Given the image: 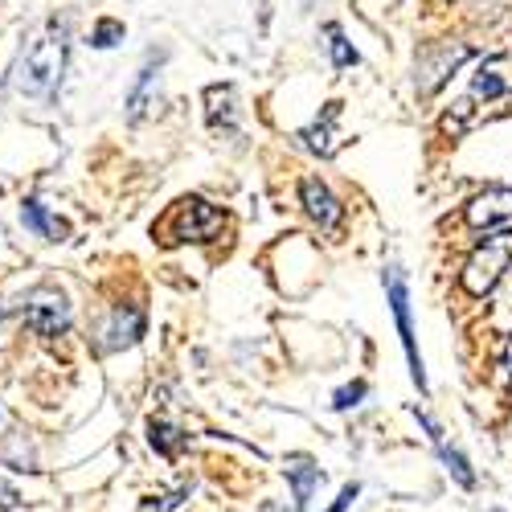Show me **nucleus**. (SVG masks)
I'll use <instances>...</instances> for the list:
<instances>
[{
    "label": "nucleus",
    "instance_id": "f257e3e1",
    "mask_svg": "<svg viewBox=\"0 0 512 512\" xmlns=\"http://www.w3.org/2000/svg\"><path fill=\"white\" fill-rule=\"evenodd\" d=\"M504 111H512V50L484 58L472 74H467V87L455 95L443 127L447 132H467V127L496 119Z\"/></svg>",
    "mask_w": 512,
    "mask_h": 512
},
{
    "label": "nucleus",
    "instance_id": "f03ea898",
    "mask_svg": "<svg viewBox=\"0 0 512 512\" xmlns=\"http://www.w3.org/2000/svg\"><path fill=\"white\" fill-rule=\"evenodd\" d=\"M62 66H66V25L54 21L41 37H33L25 46V54L17 58L13 87L21 95L46 99V95H54V87L62 82Z\"/></svg>",
    "mask_w": 512,
    "mask_h": 512
},
{
    "label": "nucleus",
    "instance_id": "7ed1b4c3",
    "mask_svg": "<svg viewBox=\"0 0 512 512\" xmlns=\"http://www.w3.org/2000/svg\"><path fill=\"white\" fill-rule=\"evenodd\" d=\"M226 230V213L213 209L201 197H181L164 218L152 226V238L160 246H181V242H209Z\"/></svg>",
    "mask_w": 512,
    "mask_h": 512
},
{
    "label": "nucleus",
    "instance_id": "20e7f679",
    "mask_svg": "<svg viewBox=\"0 0 512 512\" xmlns=\"http://www.w3.org/2000/svg\"><path fill=\"white\" fill-rule=\"evenodd\" d=\"M512 271V230H496L492 238H484V246H476V254L467 259L459 283L467 295L484 300L488 291L500 287V279Z\"/></svg>",
    "mask_w": 512,
    "mask_h": 512
},
{
    "label": "nucleus",
    "instance_id": "39448f33",
    "mask_svg": "<svg viewBox=\"0 0 512 512\" xmlns=\"http://www.w3.org/2000/svg\"><path fill=\"white\" fill-rule=\"evenodd\" d=\"M386 291H390V304H394V320H398V336H402V349L410 357V373L418 381V390H426V373H422V357L414 345V324H410V291H406V275L398 267L386 271Z\"/></svg>",
    "mask_w": 512,
    "mask_h": 512
},
{
    "label": "nucleus",
    "instance_id": "423d86ee",
    "mask_svg": "<svg viewBox=\"0 0 512 512\" xmlns=\"http://www.w3.org/2000/svg\"><path fill=\"white\" fill-rule=\"evenodd\" d=\"M467 222L476 230H504L512 222V185L484 189L472 205H467Z\"/></svg>",
    "mask_w": 512,
    "mask_h": 512
},
{
    "label": "nucleus",
    "instance_id": "0eeeda50",
    "mask_svg": "<svg viewBox=\"0 0 512 512\" xmlns=\"http://www.w3.org/2000/svg\"><path fill=\"white\" fill-rule=\"evenodd\" d=\"M300 197H304L308 218H312V222H320V230H336V226H340V218H345V209L336 205V197L328 193V185H324V181H316V177H308V181L300 185Z\"/></svg>",
    "mask_w": 512,
    "mask_h": 512
},
{
    "label": "nucleus",
    "instance_id": "6e6552de",
    "mask_svg": "<svg viewBox=\"0 0 512 512\" xmlns=\"http://www.w3.org/2000/svg\"><path fill=\"white\" fill-rule=\"evenodd\" d=\"M29 324L37 336H62L70 328V308L62 295H37L29 308Z\"/></svg>",
    "mask_w": 512,
    "mask_h": 512
},
{
    "label": "nucleus",
    "instance_id": "1a4fd4ad",
    "mask_svg": "<svg viewBox=\"0 0 512 512\" xmlns=\"http://www.w3.org/2000/svg\"><path fill=\"white\" fill-rule=\"evenodd\" d=\"M287 476H291V484H295V504H300V512H312L316 488L324 484V476H320V467H312L308 459H295V463L287 467Z\"/></svg>",
    "mask_w": 512,
    "mask_h": 512
},
{
    "label": "nucleus",
    "instance_id": "9d476101",
    "mask_svg": "<svg viewBox=\"0 0 512 512\" xmlns=\"http://www.w3.org/2000/svg\"><path fill=\"white\" fill-rule=\"evenodd\" d=\"M144 332V316H140V308L132 312V316H127V324H123V308L115 312V324L103 332L107 340H103V345L107 349H119V345H136V336Z\"/></svg>",
    "mask_w": 512,
    "mask_h": 512
},
{
    "label": "nucleus",
    "instance_id": "9b49d317",
    "mask_svg": "<svg viewBox=\"0 0 512 512\" xmlns=\"http://www.w3.org/2000/svg\"><path fill=\"white\" fill-rule=\"evenodd\" d=\"M21 222H25L37 238H62V222H54L41 201H25V205H21Z\"/></svg>",
    "mask_w": 512,
    "mask_h": 512
},
{
    "label": "nucleus",
    "instance_id": "f8f14e48",
    "mask_svg": "<svg viewBox=\"0 0 512 512\" xmlns=\"http://www.w3.org/2000/svg\"><path fill=\"white\" fill-rule=\"evenodd\" d=\"M422 426H426V431L435 435V443H439V455H443V463H447V472H451V476H455V480H459L463 488H472V484H476V476H472V467H467V459H463L459 451H451V447H447V443L439 439V431H435V426L426 422V418H422Z\"/></svg>",
    "mask_w": 512,
    "mask_h": 512
},
{
    "label": "nucleus",
    "instance_id": "ddd939ff",
    "mask_svg": "<svg viewBox=\"0 0 512 512\" xmlns=\"http://www.w3.org/2000/svg\"><path fill=\"white\" fill-rule=\"evenodd\" d=\"M152 447L156 451H164V455H177L181 447H185V435L177 431V426H168V422H152Z\"/></svg>",
    "mask_w": 512,
    "mask_h": 512
},
{
    "label": "nucleus",
    "instance_id": "4468645a",
    "mask_svg": "<svg viewBox=\"0 0 512 512\" xmlns=\"http://www.w3.org/2000/svg\"><path fill=\"white\" fill-rule=\"evenodd\" d=\"M328 50H332V62H336V66H353V62H357V50H349V41L340 37L336 25L328 29Z\"/></svg>",
    "mask_w": 512,
    "mask_h": 512
},
{
    "label": "nucleus",
    "instance_id": "2eb2a0df",
    "mask_svg": "<svg viewBox=\"0 0 512 512\" xmlns=\"http://www.w3.org/2000/svg\"><path fill=\"white\" fill-rule=\"evenodd\" d=\"M492 320H496L500 332H512V283L504 287V295H500V304H496V316H492Z\"/></svg>",
    "mask_w": 512,
    "mask_h": 512
},
{
    "label": "nucleus",
    "instance_id": "dca6fc26",
    "mask_svg": "<svg viewBox=\"0 0 512 512\" xmlns=\"http://www.w3.org/2000/svg\"><path fill=\"white\" fill-rule=\"evenodd\" d=\"M115 37H123V25H119V21H99V29H95L91 41L107 50V46H115Z\"/></svg>",
    "mask_w": 512,
    "mask_h": 512
},
{
    "label": "nucleus",
    "instance_id": "f3484780",
    "mask_svg": "<svg viewBox=\"0 0 512 512\" xmlns=\"http://www.w3.org/2000/svg\"><path fill=\"white\" fill-rule=\"evenodd\" d=\"M152 74H156L152 66L140 74V87H136V95H132V119H140V115H144V99H148V87H152Z\"/></svg>",
    "mask_w": 512,
    "mask_h": 512
},
{
    "label": "nucleus",
    "instance_id": "a211bd4d",
    "mask_svg": "<svg viewBox=\"0 0 512 512\" xmlns=\"http://www.w3.org/2000/svg\"><path fill=\"white\" fill-rule=\"evenodd\" d=\"M361 394H365V386H353V390H340V394H336V406H340V410H349V406H353V402H357Z\"/></svg>",
    "mask_w": 512,
    "mask_h": 512
},
{
    "label": "nucleus",
    "instance_id": "6ab92c4d",
    "mask_svg": "<svg viewBox=\"0 0 512 512\" xmlns=\"http://www.w3.org/2000/svg\"><path fill=\"white\" fill-rule=\"evenodd\" d=\"M0 508L17 512V492H13V484H5V480H0Z\"/></svg>",
    "mask_w": 512,
    "mask_h": 512
}]
</instances>
